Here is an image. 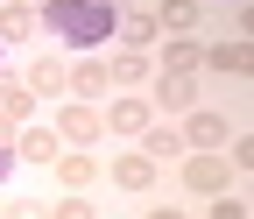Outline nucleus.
<instances>
[{"label":"nucleus","mask_w":254,"mask_h":219,"mask_svg":"<svg viewBox=\"0 0 254 219\" xmlns=\"http://www.w3.org/2000/svg\"><path fill=\"white\" fill-rule=\"evenodd\" d=\"M28 28H36V7L28 0H0V43H21Z\"/></svg>","instance_id":"obj_15"},{"label":"nucleus","mask_w":254,"mask_h":219,"mask_svg":"<svg viewBox=\"0 0 254 219\" xmlns=\"http://www.w3.org/2000/svg\"><path fill=\"white\" fill-rule=\"evenodd\" d=\"M28 92H64V64H50V57L28 64Z\"/></svg>","instance_id":"obj_19"},{"label":"nucleus","mask_w":254,"mask_h":219,"mask_svg":"<svg viewBox=\"0 0 254 219\" xmlns=\"http://www.w3.org/2000/svg\"><path fill=\"white\" fill-rule=\"evenodd\" d=\"M148 219H184V212H177V205H155V212H148Z\"/></svg>","instance_id":"obj_24"},{"label":"nucleus","mask_w":254,"mask_h":219,"mask_svg":"<svg viewBox=\"0 0 254 219\" xmlns=\"http://www.w3.org/2000/svg\"><path fill=\"white\" fill-rule=\"evenodd\" d=\"M148 71H155V57H148V50H127V57H113V64H106V78H113L120 92H141Z\"/></svg>","instance_id":"obj_11"},{"label":"nucleus","mask_w":254,"mask_h":219,"mask_svg":"<svg viewBox=\"0 0 254 219\" xmlns=\"http://www.w3.org/2000/svg\"><path fill=\"white\" fill-rule=\"evenodd\" d=\"M155 28H170V36H198V0H163V7H155Z\"/></svg>","instance_id":"obj_13"},{"label":"nucleus","mask_w":254,"mask_h":219,"mask_svg":"<svg viewBox=\"0 0 254 219\" xmlns=\"http://www.w3.org/2000/svg\"><path fill=\"white\" fill-rule=\"evenodd\" d=\"M198 57H205V50H198V36H170V50L155 57V64H163V71H198Z\"/></svg>","instance_id":"obj_16"},{"label":"nucleus","mask_w":254,"mask_h":219,"mask_svg":"<svg viewBox=\"0 0 254 219\" xmlns=\"http://www.w3.org/2000/svg\"><path fill=\"white\" fill-rule=\"evenodd\" d=\"M177 135H184V148H226L233 142V120L226 113H190Z\"/></svg>","instance_id":"obj_5"},{"label":"nucleus","mask_w":254,"mask_h":219,"mask_svg":"<svg viewBox=\"0 0 254 219\" xmlns=\"http://www.w3.org/2000/svg\"><path fill=\"white\" fill-rule=\"evenodd\" d=\"M50 170H57V184H64V191H85V184L99 177V163H92V148H64V155H57Z\"/></svg>","instance_id":"obj_8"},{"label":"nucleus","mask_w":254,"mask_h":219,"mask_svg":"<svg viewBox=\"0 0 254 219\" xmlns=\"http://www.w3.org/2000/svg\"><path fill=\"white\" fill-rule=\"evenodd\" d=\"M106 7H134V0H106Z\"/></svg>","instance_id":"obj_25"},{"label":"nucleus","mask_w":254,"mask_h":219,"mask_svg":"<svg viewBox=\"0 0 254 219\" xmlns=\"http://www.w3.org/2000/svg\"><path fill=\"white\" fill-rule=\"evenodd\" d=\"M50 219H92V198H85V191H71V198H64Z\"/></svg>","instance_id":"obj_20"},{"label":"nucleus","mask_w":254,"mask_h":219,"mask_svg":"<svg viewBox=\"0 0 254 219\" xmlns=\"http://www.w3.org/2000/svg\"><path fill=\"white\" fill-rule=\"evenodd\" d=\"M141 128H148V99H141V92H120V99L106 106V135H127V142H141Z\"/></svg>","instance_id":"obj_6"},{"label":"nucleus","mask_w":254,"mask_h":219,"mask_svg":"<svg viewBox=\"0 0 254 219\" xmlns=\"http://www.w3.org/2000/svg\"><path fill=\"white\" fill-rule=\"evenodd\" d=\"M36 113V92L28 85H0V120H28Z\"/></svg>","instance_id":"obj_18"},{"label":"nucleus","mask_w":254,"mask_h":219,"mask_svg":"<svg viewBox=\"0 0 254 219\" xmlns=\"http://www.w3.org/2000/svg\"><path fill=\"white\" fill-rule=\"evenodd\" d=\"M212 219H247V205H240L233 191H219V198H212Z\"/></svg>","instance_id":"obj_21"},{"label":"nucleus","mask_w":254,"mask_h":219,"mask_svg":"<svg viewBox=\"0 0 254 219\" xmlns=\"http://www.w3.org/2000/svg\"><path fill=\"white\" fill-rule=\"evenodd\" d=\"M7 219H50V212H43L36 198H21V205H7Z\"/></svg>","instance_id":"obj_22"},{"label":"nucleus","mask_w":254,"mask_h":219,"mask_svg":"<svg viewBox=\"0 0 254 219\" xmlns=\"http://www.w3.org/2000/svg\"><path fill=\"white\" fill-rule=\"evenodd\" d=\"M43 21L71 50H92V43L113 36V7H106V0H43Z\"/></svg>","instance_id":"obj_1"},{"label":"nucleus","mask_w":254,"mask_h":219,"mask_svg":"<svg viewBox=\"0 0 254 219\" xmlns=\"http://www.w3.org/2000/svg\"><path fill=\"white\" fill-rule=\"evenodd\" d=\"M99 135H106V113L92 106V99H71V106L57 113V142H64V148H92Z\"/></svg>","instance_id":"obj_3"},{"label":"nucleus","mask_w":254,"mask_h":219,"mask_svg":"<svg viewBox=\"0 0 254 219\" xmlns=\"http://www.w3.org/2000/svg\"><path fill=\"white\" fill-rule=\"evenodd\" d=\"M14 170V148H7V135H0V177H7Z\"/></svg>","instance_id":"obj_23"},{"label":"nucleus","mask_w":254,"mask_h":219,"mask_svg":"<svg viewBox=\"0 0 254 219\" xmlns=\"http://www.w3.org/2000/svg\"><path fill=\"white\" fill-rule=\"evenodd\" d=\"M14 155H21V163H57V155H64V142H57V128H28Z\"/></svg>","instance_id":"obj_14"},{"label":"nucleus","mask_w":254,"mask_h":219,"mask_svg":"<svg viewBox=\"0 0 254 219\" xmlns=\"http://www.w3.org/2000/svg\"><path fill=\"white\" fill-rule=\"evenodd\" d=\"M64 85H71V99H99L113 78H106V64H99V57H78V64L64 71Z\"/></svg>","instance_id":"obj_9"},{"label":"nucleus","mask_w":254,"mask_h":219,"mask_svg":"<svg viewBox=\"0 0 254 219\" xmlns=\"http://www.w3.org/2000/svg\"><path fill=\"white\" fill-rule=\"evenodd\" d=\"M134 148H141V155H155V163H163V155H177V148H184V135H177V128H155V120H148Z\"/></svg>","instance_id":"obj_17"},{"label":"nucleus","mask_w":254,"mask_h":219,"mask_svg":"<svg viewBox=\"0 0 254 219\" xmlns=\"http://www.w3.org/2000/svg\"><path fill=\"white\" fill-rule=\"evenodd\" d=\"M205 64H212V71H226V78H247V71H254V43H247V36L212 43V50H205Z\"/></svg>","instance_id":"obj_7"},{"label":"nucleus","mask_w":254,"mask_h":219,"mask_svg":"<svg viewBox=\"0 0 254 219\" xmlns=\"http://www.w3.org/2000/svg\"><path fill=\"white\" fill-rule=\"evenodd\" d=\"M177 177H184V191H190V198H219V191H233V177H240V170H233L219 148H190Z\"/></svg>","instance_id":"obj_2"},{"label":"nucleus","mask_w":254,"mask_h":219,"mask_svg":"<svg viewBox=\"0 0 254 219\" xmlns=\"http://www.w3.org/2000/svg\"><path fill=\"white\" fill-rule=\"evenodd\" d=\"M113 36H127V50H148L155 43V14L148 7H113Z\"/></svg>","instance_id":"obj_10"},{"label":"nucleus","mask_w":254,"mask_h":219,"mask_svg":"<svg viewBox=\"0 0 254 219\" xmlns=\"http://www.w3.org/2000/svg\"><path fill=\"white\" fill-rule=\"evenodd\" d=\"M0 50H7V43H0Z\"/></svg>","instance_id":"obj_26"},{"label":"nucleus","mask_w":254,"mask_h":219,"mask_svg":"<svg viewBox=\"0 0 254 219\" xmlns=\"http://www.w3.org/2000/svg\"><path fill=\"white\" fill-rule=\"evenodd\" d=\"M155 177H163V163H155V155H141V148H127L120 163H113V184L127 198H141V191H155Z\"/></svg>","instance_id":"obj_4"},{"label":"nucleus","mask_w":254,"mask_h":219,"mask_svg":"<svg viewBox=\"0 0 254 219\" xmlns=\"http://www.w3.org/2000/svg\"><path fill=\"white\" fill-rule=\"evenodd\" d=\"M155 99H163L170 113H190V99H198V78H190V71H163V85H155Z\"/></svg>","instance_id":"obj_12"}]
</instances>
